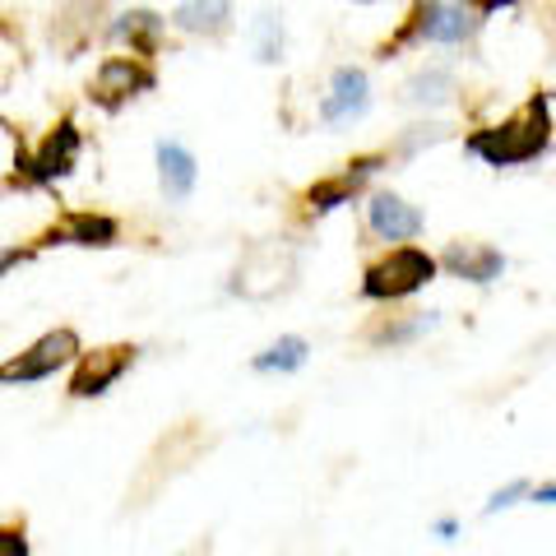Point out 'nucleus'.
Segmentation results:
<instances>
[{
	"label": "nucleus",
	"mask_w": 556,
	"mask_h": 556,
	"mask_svg": "<svg viewBox=\"0 0 556 556\" xmlns=\"http://www.w3.org/2000/svg\"><path fill=\"white\" fill-rule=\"evenodd\" d=\"M547 144H552V108L543 93H533L525 108L510 121H501V126L468 135V153H478V159L492 167L533 163L538 153H547Z\"/></svg>",
	"instance_id": "1"
},
{
	"label": "nucleus",
	"mask_w": 556,
	"mask_h": 556,
	"mask_svg": "<svg viewBox=\"0 0 556 556\" xmlns=\"http://www.w3.org/2000/svg\"><path fill=\"white\" fill-rule=\"evenodd\" d=\"M292 278H298V251H292L288 241H260V247H251L247 260H241L232 292L237 298H251V302H265V298L288 292Z\"/></svg>",
	"instance_id": "2"
},
{
	"label": "nucleus",
	"mask_w": 556,
	"mask_h": 556,
	"mask_svg": "<svg viewBox=\"0 0 556 556\" xmlns=\"http://www.w3.org/2000/svg\"><path fill=\"white\" fill-rule=\"evenodd\" d=\"M437 260H431L427 251H417V247H399L390 251L380 265L367 269V278H362V292H367L371 302H399V298H408V292L417 288H427L431 278H437Z\"/></svg>",
	"instance_id": "3"
},
{
	"label": "nucleus",
	"mask_w": 556,
	"mask_h": 556,
	"mask_svg": "<svg viewBox=\"0 0 556 556\" xmlns=\"http://www.w3.org/2000/svg\"><path fill=\"white\" fill-rule=\"evenodd\" d=\"M79 357V334L75 329H51V334H42L38 343L28 348V353L0 362V386H33V380H47L56 376L65 362Z\"/></svg>",
	"instance_id": "4"
},
{
	"label": "nucleus",
	"mask_w": 556,
	"mask_h": 556,
	"mask_svg": "<svg viewBox=\"0 0 556 556\" xmlns=\"http://www.w3.org/2000/svg\"><path fill=\"white\" fill-rule=\"evenodd\" d=\"M75 163H79V130H75V121H61L56 130H51L47 139H42V149L33 153H24V144H20V159H14V181H24V186H51L56 177H70L75 172Z\"/></svg>",
	"instance_id": "5"
},
{
	"label": "nucleus",
	"mask_w": 556,
	"mask_h": 556,
	"mask_svg": "<svg viewBox=\"0 0 556 556\" xmlns=\"http://www.w3.org/2000/svg\"><path fill=\"white\" fill-rule=\"evenodd\" d=\"M153 89V70L144 61H135V56H108L98 65V75L89 84V98L98 102L102 112H121L130 98L139 93H149Z\"/></svg>",
	"instance_id": "6"
},
{
	"label": "nucleus",
	"mask_w": 556,
	"mask_h": 556,
	"mask_svg": "<svg viewBox=\"0 0 556 556\" xmlns=\"http://www.w3.org/2000/svg\"><path fill=\"white\" fill-rule=\"evenodd\" d=\"M139 348L135 343H112V348H93V353H79L75 376H70V394L75 399H98L108 394L121 376L135 367Z\"/></svg>",
	"instance_id": "7"
},
{
	"label": "nucleus",
	"mask_w": 556,
	"mask_h": 556,
	"mask_svg": "<svg viewBox=\"0 0 556 556\" xmlns=\"http://www.w3.org/2000/svg\"><path fill=\"white\" fill-rule=\"evenodd\" d=\"M422 42H464V38H473L478 33V20H473V10H464L459 0H417V14H413V28Z\"/></svg>",
	"instance_id": "8"
},
{
	"label": "nucleus",
	"mask_w": 556,
	"mask_h": 556,
	"mask_svg": "<svg viewBox=\"0 0 556 556\" xmlns=\"http://www.w3.org/2000/svg\"><path fill=\"white\" fill-rule=\"evenodd\" d=\"M371 108V84L357 65L334 70V84H329V98L320 102V121L325 126H348V121L367 116Z\"/></svg>",
	"instance_id": "9"
},
{
	"label": "nucleus",
	"mask_w": 556,
	"mask_h": 556,
	"mask_svg": "<svg viewBox=\"0 0 556 556\" xmlns=\"http://www.w3.org/2000/svg\"><path fill=\"white\" fill-rule=\"evenodd\" d=\"M116 237H121V228L108 214H65L56 228L42 237V247H112Z\"/></svg>",
	"instance_id": "10"
},
{
	"label": "nucleus",
	"mask_w": 556,
	"mask_h": 556,
	"mask_svg": "<svg viewBox=\"0 0 556 556\" xmlns=\"http://www.w3.org/2000/svg\"><path fill=\"white\" fill-rule=\"evenodd\" d=\"M367 223H371V232L386 237V241H408V237L422 232V214H417L413 204H404L399 195H390V190L367 204Z\"/></svg>",
	"instance_id": "11"
},
{
	"label": "nucleus",
	"mask_w": 556,
	"mask_h": 556,
	"mask_svg": "<svg viewBox=\"0 0 556 556\" xmlns=\"http://www.w3.org/2000/svg\"><path fill=\"white\" fill-rule=\"evenodd\" d=\"M371 172H380V159H357V163H348L343 177H329V181L311 186V190H306V204L316 208V214H329V208H339V204L353 200Z\"/></svg>",
	"instance_id": "12"
},
{
	"label": "nucleus",
	"mask_w": 556,
	"mask_h": 556,
	"mask_svg": "<svg viewBox=\"0 0 556 556\" xmlns=\"http://www.w3.org/2000/svg\"><path fill=\"white\" fill-rule=\"evenodd\" d=\"M437 265H445L455 278H468V283H496L501 269H506V255L492 251V247H468V241L459 247V241H455V247H450Z\"/></svg>",
	"instance_id": "13"
},
{
	"label": "nucleus",
	"mask_w": 556,
	"mask_h": 556,
	"mask_svg": "<svg viewBox=\"0 0 556 556\" xmlns=\"http://www.w3.org/2000/svg\"><path fill=\"white\" fill-rule=\"evenodd\" d=\"M195 177H200L195 159H190L181 144L163 139V144H159V186H163V195H167V200H190V190H195Z\"/></svg>",
	"instance_id": "14"
},
{
	"label": "nucleus",
	"mask_w": 556,
	"mask_h": 556,
	"mask_svg": "<svg viewBox=\"0 0 556 556\" xmlns=\"http://www.w3.org/2000/svg\"><path fill=\"white\" fill-rule=\"evenodd\" d=\"M232 20V0H181L177 14H172V24L186 28V33H204V38H214L223 33Z\"/></svg>",
	"instance_id": "15"
},
{
	"label": "nucleus",
	"mask_w": 556,
	"mask_h": 556,
	"mask_svg": "<svg viewBox=\"0 0 556 556\" xmlns=\"http://www.w3.org/2000/svg\"><path fill=\"white\" fill-rule=\"evenodd\" d=\"M112 38L121 42H130L139 56H153L163 42V14H153V10H126L121 20L112 24Z\"/></svg>",
	"instance_id": "16"
},
{
	"label": "nucleus",
	"mask_w": 556,
	"mask_h": 556,
	"mask_svg": "<svg viewBox=\"0 0 556 556\" xmlns=\"http://www.w3.org/2000/svg\"><path fill=\"white\" fill-rule=\"evenodd\" d=\"M450 93H455V75L450 70H422V75H413L404 84V102H413V108H441Z\"/></svg>",
	"instance_id": "17"
},
{
	"label": "nucleus",
	"mask_w": 556,
	"mask_h": 556,
	"mask_svg": "<svg viewBox=\"0 0 556 556\" xmlns=\"http://www.w3.org/2000/svg\"><path fill=\"white\" fill-rule=\"evenodd\" d=\"M302 362H306V339L292 334V339H278L274 348H265V353H260L251 367L255 371H298Z\"/></svg>",
	"instance_id": "18"
},
{
	"label": "nucleus",
	"mask_w": 556,
	"mask_h": 556,
	"mask_svg": "<svg viewBox=\"0 0 556 556\" xmlns=\"http://www.w3.org/2000/svg\"><path fill=\"white\" fill-rule=\"evenodd\" d=\"M278 56H283V24H278L274 10H265V14L255 20V61L274 65Z\"/></svg>",
	"instance_id": "19"
},
{
	"label": "nucleus",
	"mask_w": 556,
	"mask_h": 556,
	"mask_svg": "<svg viewBox=\"0 0 556 556\" xmlns=\"http://www.w3.org/2000/svg\"><path fill=\"white\" fill-rule=\"evenodd\" d=\"M427 329H437V316H413V320H394L386 329H376V343H413L417 334H427Z\"/></svg>",
	"instance_id": "20"
},
{
	"label": "nucleus",
	"mask_w": 556,
	"mask_h": 556,
	"mask_svg": "<svg viewBox=\"0 0 556 556\" xmlns=\"http://www.w3.org/2000/svg\"><path fill=\"white\" fill-rule=\"evenodd\" d=\"M525 492H529V482H519V478H515L510 486H501V492H496L492 501H486V506H482V510H486V515H496V510H506V506H515V501H519V496H525Z\"/></svg>",
	"instance_id": "21"
},
{
	"label": "nucleus",
	"mask_w": 556,
	"mask_h": 556,
	"mask_svg": "<svg viewBox=\"0 0 556 556\" xmlns=\"http://www.w3.org/2000/svg\"><path fill=\"white\" fill-rule=\"evenodd\" d=\"M0 552H5V556H24L28 552L24 529H0Z\"/></svg>",
	"instance_id": "22"
},
{
	"label": "nucleus",
	"mask_w": 556,
	"mask_h": 556,
	"mask_svg": "<svg viewBox=\"0 0 556 556\" xmlns=\"http://www.w3.org/2000/svg\"><path fill=\"white\" fill-rule=\"evenodd\" d=\"M28 260H33V251H20V247H14V251H0V274L14 269V265H28Z\"/></svg>",
	"instance_id": "23"
},
{
	"label": "nucleus",
	"mask_w": 556,
	"mask_h": 556,
	"mask_svg": "<svg viewBox=\"0 0 556 556\" xmlns=\"http://www.w3.org/2000/svg\"><path fill=\"white\" fill-rule=\"evenodd\" d=\"M533 501H538V506H556V482H543V486H538Z\"/></svg>",
	"instance_id": "24"
},
{
	"label": "nucleus",
	"mask_w": 556,
	"mask_h": 556,
	"mask_svg": "<svg viewBox=\"0 0 556 556\" xmlns=\"http://www.w3.org/2000/svg\"><path fill=\"white\" fill-rule=\"evenodd\" d=\"M468 5H478V10H501V5H515V0H468Z\"/></svg>",
	"instance_id": "25"
},
{
	"label": "nucleus",
	"mask_w": 556,
	"mask_h": 556,
	"mask_svg": "<svg viewBox=\"0 0 556 556\" xmlns=\"http://www.w3.org/2000/svg\"><path fill=\"white\" fill-rule=\"evenodd\" d=\"M437 533H441V538H455V533H459V525H455V519H441Z\"/></svg>",
	"instance_id": "26"
}]
</instances>
